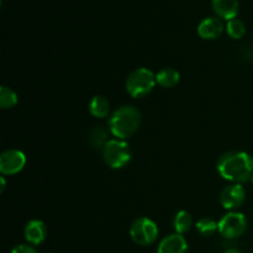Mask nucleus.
Wrapping results in <instances>:
<instances>
[{
  "mask_svg": "<svg viewBox=\"0 0 253 253\" xmlns=\"http://www.w3.org/2000/svg\"><path fill=\"white\" fill-rule=\"evenodd\" d=\"M216 169L224 179L242 184L252 180L253 157L244 151L226 152L217 161Z\"/></svg>",
  "mask_w": 253,
  "mask_h": 253,
  "instance_id": "nucleus-1",
  "label": "nucleus"
},
{
  "mask_svg": "<svg viewBox=\"0 0 253 253\" xmlns=\"http://www.w3.org/2000/svg\"><path fill=\"white\" fill-rule=\"evenodd\" d=\"M140 124L141 113L138 109L132 105H124L111 114L109 130L119 140H126L138 130Z\"/></svg>",
  "mask_w": 253,
  "mask_h": 253,
  "instance_id": "nucleus-2",
  "label": "nucleus"
},
{
  "mask_svg": "<svg viewBox=\"0 0 253 253\" xmlns=\"http://www.w3.org/2000/svg\"><path fill=\"white\" fill-rule=\"evenodd\" d=\"M157 84L156 74L148 68H137L131 72L126 78L125 88L132 98H143L148 95Z\"/></svg>",
  "mask_w": 253,
  "mask_h": 253,
  "instance_id": "nucleus-3",
  "label": "nucleus"
},
{
  "mask_svg": "<svg viewBox=\"0 0 253 253\" xmlns=\"http://www.w3.org/2000/svg\"><path fill=\"white\" fill-rule=\"evenodd\" d=\"M101 151H103L104 162L113 169H121L126 167L132 157L130 145L125 140H119V138L109 140Z\"/></svg>",
  "mask_w": 253,
  "mask_h": 253,
  "instance_id": "nucleus-4",
  "label": "nucleus"
},
{
  "mask_svg": "<svg viewBox=\"0 0 253 253\" xmlns=\"http://www.w3.org/2000/svg\"><path fill=\"white\" fill-rule=\"evenodd\" d=\"M158 226L148 217H138L130 227V236L140 246H150L158 239Z\"/></svg>",
  "mask_w": 253,
  "mask_h": 253,
  "instance_id": "nucleus-5",
  "label": "nucleus"
},
{
  "mask_svg": "<svg viewBox=\"0 0 253 253\" xmlns=\"http://www.w3.org/2000/svg\"><path fill=\"white\" fill-rule=\"evenodd\" d=\"M247 230V219L242 212L230 211L220 219L219 234L227 240L241 237Z\"/></svg>",
  "mask_w": 253,
  "mask_h": 253,
  "instance_id": "nucleus-6",
  "label": "nucleus"
},
{
  "mask_svg": "<svg viewBox=\"0 0 253 253\" xmlns=\"http://www.w3.org/2000/svg\"><path fill=\"white\" fill-rule=\"evenodd\" d=\"M26 165V156L22 151L6 150L0 156V172L2 175H14L24 169Z\"/></svg>",
  "mask_w": 253,
  "mask_h": 253,
  "instance_id": "nucleus-7",
  "label": "nucleus"
},
{
  "mask_svg": "<svg viewBox=\"0 0 253 253\" xmlns=\"http://www.w3.org/2000/svg\"><path fill=\"white\" fill-rule=\"evenodd\" d=\"M246 200V190L241 184H230L220 193V203L226 210L239 209Z\"/></svg>",
  "mask_w": 253,
  "mask_h": 253,
  "instance_id": "nucleus-8",
  "label": "nucleus"
},
{
  "mask_svg": "<svg viewBox=\"0 0 253 253\" xmlns=\"http://www.w3.org/2000/svg\"><path fill=\"white\" fill-rule=\"evenodd\" d=\"M225 25L219 17H207L198 25V35L203 40H215L222 35Z\"/></svg>",
  "mask_w": 253,
  "mask_h": 253,
  "instance_id": "nucleus-9",
  "label": "nucleus"
},
{
  "mask_svg": "<svg viewBox=\"0 0 253 253\" xmlns=\"http://www.w3.org/2000/svg\"><path fill=\"white\" fill-rule=\"evenodd\" d=\"M188 242L183 235L172 234L161 240L157 253H187Z\"/></svg>",
  "mask_w": 253,
  "mask_h": 253,
  "instance_id": "nucleus-10",
  "label": "nucleus"
},
{
  "mask_svg": "<svg viewBox=\"0 0 253 253\" xmlns=\"http://www.w3.org/2000/svg\"><path fill=\"white\" fill-rule=\"evenodd\" d=\"M25 239L30 245H41L47 237V226L41 220H30L25 226Z\"/></svg>",
  "mask_w": 253,
  "mask_h": 253,
  "instance_id": "nucleus-11",
  "label": "nucleus"
},
{
  "mask_svg": "<svg viewBox=\"0 0 253 253\" xmlns=\"http://www.w3.org/2000/svg\"><path fill=\"white\" fill-rule=\"evenodd\" d=\"M211 6L216 16L221 20L235 19L239 14V0H211Z\"/></svg>",
  "mask_w": 253,
  "mask_h": 253,
  "instance_id": "nucleus-12",
  "label": "nucleus"
},
{
  "mask_svg": "<svg viewBox=\"0 0 253 253\" xmlns=\"http://www.w3.org/2000/svg\"><path fill=\"white\" fill-rule=\"evenodd\" d=\"M89 111L94 118L104 119L110 114V103L105 96L95 95L89 101Z\"/></svg>",
  "mask_w": 253,
  "mask_h": 253,
  "instance_id": "nucleus-13",
  "label": "nucleus"
},
{
  "mask_svg": "<svg viewBox=\"0 0 253 253\" xmlns=\"http://www.w3.org/2000/svg\"><path fill=\"white\" fill-rule=\"evenodd\" d=\"M156 81L162 88H173L179 83L180 74L174 68H163L156 74Z\"/></svg>",
  "mask_w": 253,
  "mask_h": 253,
  "instance_id": "nucleus-14",
  "label": "nucleus"
},
{
  "mask_svg": "<svg viewBox=\"0 0 253 253\" xmlns=\"http://www.w3.org/2000/svg\"><path fill=\"white\" fill-rule=\"evenodd\" d=\"M108 131L101 126H95L89 131L88 135V142L94 150H103L104 146L108 143L109 141Z\"/></svg>",
  "mask_w": 253,
  "mask_h": 253,
  "instance_id": "nucleus-15",
  "label": "nucleus"
},
{
  "mask_svg": "<svg viewBox=\"0 0 253 253\" xmlns=\"http://www.w3.org/2000/svg\"><path fill=\"white\" fill-rule=\"evenodd\" d=\"M193 226V217L185 210H180L175 214L174 219H173V227H174L175 234L183 235L185 232L189 231Z\"/></svg>",
  "mask_w": 253,
  "mask_h": 253,
  "instance_id": "nucleus-16",
  "label": "nucleus"
},
{
  "mask_svg": "<svg viewBox=\"0 0 253 253\" xmlns=\"http://www.w3.org/2000/svg\"><path fill=\"white\" fill-rule=\"evenodd\" d=\"M225 30H226L227 35L234 40L242 39L245 36V34H246V26H245L244 21H241L237 17L229 20L226 26H225Z\"/></svg>",
  "mask_w": 253,
  "mask_h": 253,
  "instance_id": "nucleus-17",
  "label": "nucleus"
},
{
  "mask_svg": "<svg viewBox=\"0 0 253 253\" xmlns=\"http://www.w3.org/2000/svg\"><path fill=\"white\" fill-rule=\"evenodd\" d=\"M19 101V98H17V94L12 90L9 86L2 85L0 88V106L2 109H11L14 108L15 105Z\"/></svg>",
  "mask_w": 253,
  "mask_h": 253,
  "instance_id": "nucleus-18",
  "label": "nucleus"
},
{
  "mask_svg": "<svg viewBox=\"0 0 253 253\" xmlns=\"http://www.w3.org/2000/svg\"><path fill=\"white\" fill-rule=\"evenodd\" d=\"M197 230L203 236H211L215 232L219 231V222H216L211 217H202L197 222Z\"/></svg>",
  "mask_w": 253,
  "mask_h": 253,
  "instance_id": "nucleus-19",
  "label": "nucleus"
},
{
  "mask_svg": "<svg viewBox=\"0 0 253 253\" xmlns=\"http://www.w3.org/2000/svg\"><path fill=\"white\" fill-rule=\"evenodd\" d=\"M10 253H39L30 245H17L10 251Z\"/></svg>",
  "mask_w": 253,
  "mask_h": 253,
  "instance_id": "nucleus-20",
  "label": "nucleus"
},
{
  "mask_svg": "<svg viewBox=\"0 0 253 253\" xmlns=\"http://www.w3.org/2000/svg\"><path fill=\"white\" fill-rule=\"evenodd\" d=\"M0 183H1V188H0V192H4L5 189V185H6V182H5V177L2 175V177H0Z\"/></svg>",
  "mask_w": 253,
  "mask_h": 253,
  "instance_id": "nucleus-21",
  "label": "nucleus"
},
{
  "mask_svg": "<svg viewBox=\"0 0 253 253\" xmlns=\"http://www.w3.org/2000/svg\"><path fill=\"white\" fill-rule=\"evenodd\" d=\"M224 253H241V251H239L237 249H227Z\"/></svg>",
  "mask_w": 253,
  "mask_h": 253,
  "instance_id": "nucleus-22",
  "label": "nucleus"
},
{
  "mask_svg": "<svg viewBox=\"0 0 253 253\" xmlns=\"http://www.w3.org/2000/svg\"><path fill=\"white\" fill-rule=\"evenodd\" d=\"M43 253H54V252H43Z\"/></svg>",
  "mask_w": 253,
  "mask_h": 253,
  "instance_id": "nucleus-23",
  "label": "nucleus"
},
{
  "mask_svg": "<svg viewBox=\"0 0 253 253\" xmlns=\"http://www.w3.org/2000/svg\"><path fill=\"white\" fill-rule=\"evenodd\" d=\"M252 183H253V175H252Z\"/></svg>",
  "mask_w": 253,
  "mask_h": 253,
  "instance_id": "nucleus-24",
  "label": "nucleus"
}]
</instances>
